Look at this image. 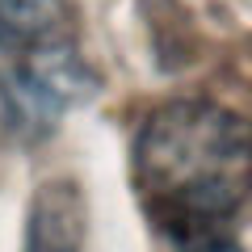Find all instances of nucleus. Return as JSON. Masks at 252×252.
Returning <instances> with one entry per match:
<instances>
[{"mask_svg":"<svg viewBox=\"0 0 252 252\" xmlns=\"http://www.w3.org/2000/svg\"><path fill=\"white\" fill-rule=\"evenodd\" d=\"M135 189L172 252L240 235L248 198V126L219 101H168L143 118L130 152Z\"/></svg>","mask_w":252,"mask_h":252,"instance_id":"obj_1","label":"nucleus"},{"mask_svg":"<svg viewBox=\"0 0 252 252\" xmlns=\"http://www.w3.org/2000/svg\"><path fill=\"white\" fill-rule=\"evenodd\" d=\"M97 93L55 0H0V147L42 143L76 105Z\"/></svg>","mask_w":252,"mask_h":252,"instance_id":"obj_2","label":"nucleus"},{"mask_svg":"<svg viewBox=\"0 0 252 252\" xmlns=\"http://www.w3.org/2000/svg\"><path fill=\"white\" fill-rule=\"evenodd\" d=\"M89 240V202L72 177H46L30 193L21 252H84Z\"/></svg>","mask_w":252,"mask_h":252,"instance_id":"obj_3","label":"nucleus"},{"mask_svg":"<svg viewBox=\"0 0 252 252\" xmlns=\"http://www.w3.org/2000/svg\"><path fill=\"white\" fill-rule=\"evenodd\" d=\"M181 252H244L240 235H219V240H206V244H189Z\"/></svg>","mask_w":252,"mask_h":252,"instance_id":"obj_4","label":"nucleus"}]
</instances>
